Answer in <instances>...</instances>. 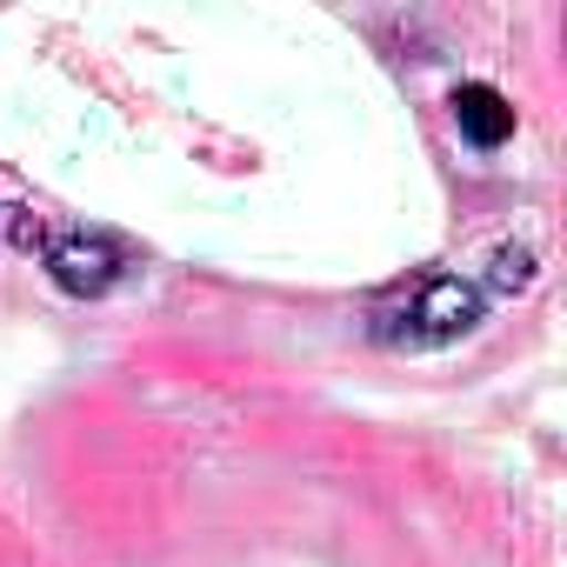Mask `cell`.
<instances>
[{
	"label": "cell",
	"mask_w": 567,
	"mask_h": 567,
	"mask_svg": "<svg viewBox=\"0 0 567 567\" xmlns=\"http://www.w3.org/2000/svg\"><path fill=\"white\" fill-rule=\"evenodd\" d=\"M121 274H127V254L107 234H61L48 247V280L61 295H74V301H101Z\"/></svg>",
	"instance_id": "2"
},
{
	"label": "cell",
	"mask_w": 567,
	"mask_h": 567,
	"mask_svg": "<svg viewBox=\"0 0 567 567\" xmlns=\"http://www.w3.org/2000/svg\"><path fill=\"white\" fill-rule=\"evenodd\" d=\"M454 127L474 141V147H501L507 134H514V107H507V94L501 87H487V81H467V87H454Z\"/></svg>",
	"instance_id": "3"
},
{
	"label": "cell",
	"mask_w": 567,
	"mask_h": 567,
	"mask_svg": "<svg viewBox=\"0 0 567 567\" xmlns=\"http://www.w3.org/2000/svg\"><path fill=\"white\" fill-rule=\"evenodd\" d=\"M534 280V254L527 247H501L494 254V295H514V288H527Z\"/></svg>",
	"instance_id": "4"
},
{
	"label": "cell",
	"mask_w": 567,
	"mask_h": 567,
	"mask_svg": "<svg viewBox=\"0 0 567 567\" xmlns=\"http://www.w3.org/2000/svg\"><path fill=\"white\" fill-rule=\"evenodd\" d=\"M481 321H487V288H474L461 274H427L414 295L381 301L368 328L381 348H447V341L474 334Z\"/></svg>",
	"instance_id": "1"
}]
</instances>
